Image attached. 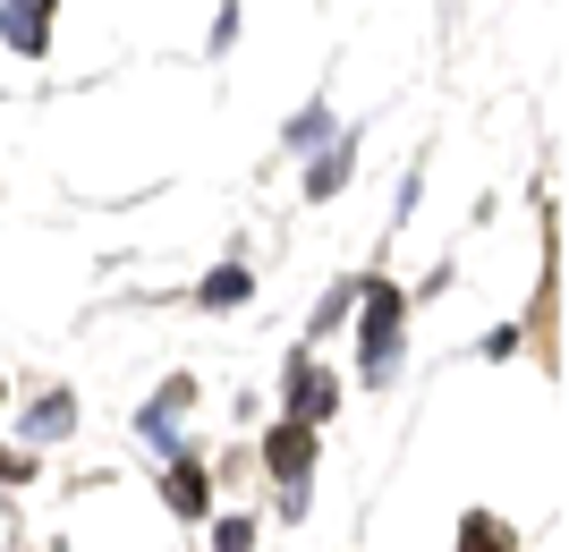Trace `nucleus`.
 I'll return each mask as SVG.
<instances>
[{
  "label": "nucleus",
  "instance_id": "obj_1",
  "mask_svg": "<svg viewBox=\"0 0 569 552\" xmlns=\"http://www.w3.org/2000/svg\"><path fill=\"white\" fill-rule=\"evenodd\" d=\"M391 349H400V298L391 289H375V307H366V374H391Z\"/></svg>",
  "mask_w": 569,
  "mask_h": 552
},
{
  "label": "nucleus",
  "instance_id": "obj_2",
  "mask_svg": "<svg viewBox=\"0 0 569 552\" xmlns=\"http://www.w3.org/2000/svg\"><path fill=\"white\" fill-rule=\"evenodd\" d=\"M340 409V383H323L315 365H298V425H323Z\"/></svg>",
  "mask_w": 569,
  "mask_h": 552
},
{
  "label": "nucleus",
  "instance_id": "obj_3",
  "mask_svg": "<svg viewBox=\"0 0 569 552\" xmlns=\"http://www.w3.org/2000/svg\"><path fill=\"white\" fill-rule=\"evenodd\" d=\"M263 451H272V468H281V476H307L315 442H307V425H281V433H272V442H263Z\"/></svg>",
  "mask_w": 569,
  "mask_h": 552
},
{
  "label": "nucleus",
  "instance_id": "obj_4",
  "mask_svg": "<svg viewBox=\"0 0 569 552\" xmlns=\"http://www.w3.org/2000/svg\"><path fill=\"white\" fill-rule=\"evenodd\" d=\"M43 9L51 0H9V43L18 51H43Z\"/></svg>",
  "mask_w": 569,
  "mask_h": 552
},
{
  "label": "nucleus",
  "instance_id": "obj_5",
  "mask_svg": "<svg viewBox=\"0 0 569 552\" xmlns=\"http://www.w3.org/2000/svg\"><path fill=\"white\" fill-rule=\"evenodd\" d=\"M69 416H77V400H69V391H51V400H34L26 433H34V442H51V433H69Z\"/></svg>",
  "mask_w": 569,
  "mask_h": 552
},
{
  "label": "nucleus",
  "instance_id": "obj_6",
  "mask_svg": "<svg viewBox=\"0 0 569 552\" xmlns=\"http://www.w3.org/2000/svg\"><path fill=\"white\" fill-rule=\"evenodd\" d=\"M459 552H510V528H501V519H468V528H459Z\"/></svg>",
  "mask_w": 569,
  "mask_h": 552
},
{
  "label": "nucleus",
  "instance_id": "obj_7",
  "mask_svg": "<svg viewBox=\"0 0 569 552\" xmlns=\"http://www.w3.org/2000/svg\"><path fill=\"white\" fill-rule=\"evenodd\" d=\"M170 510H204V468H170Z\"/></svg>",
  "mask_w": 569,
  "mask_h": 552
},
{
  "label": "nucleus",
  "instance_id": "obj_8",
  "mask_svg": "<svg viewBox=\"0 0 569 552\" xmlns=\"http://www.w3.org/2000/svg\"><path fill=\"white\" fill-rule=\"evenodd\" d=\"M238 298H247V272H238V264H221L213 281H204V307H238Z\"/></svg>",
  "mask_w": 569,
  "mask_h": 552
},
{
  "label": "nucleus",
  "instance_id": "obj_9",
  "mask_svg": "<svg viewBox=\"0 0 569 552\" xmlns=\"http://www.w3.org/2000/svg\"><path fill=\"white\" fill-rule=\"evenodd\" d=\"M340 179H349V153H323V162H315V179H307V188H315V195H332Z\"/></svg>",
  "mask_w": 569,
  "mask_h": 552
}]
</instances>
